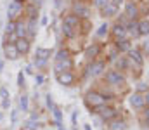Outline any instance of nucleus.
Listing matches in <instances>:
<instances>
[{
  "label": "nucleus",
  "instance_id": "obj_1",
  "mask_svg": "<svg viewBox=\"0 0 149 130\" xmlns=\"http://www.w3.org/2000/svg\"><path fill=\"white\" fill-rule=\"evenodd\" d=\"M106 101H108V99L104 97V94H101V92H97V90H90V92L85 94V102H87V106H88L95 115H99L101 108L106 106Z\"/></svg>",
  "mask_w": 149,
  "mask_h": 130
},
{
  "label": "nucleus",
  "instance_id": "obj_2",
  "mask_svg": "<svg viewBox=\"0 0 149 130\" xmlns=\"http://www.w3.org/2000/svg\"><path fill=\"white\" fill-rule=\"evenodd\" d=\"M24 14V0H12L7 7V21H19Z\"/></svg>",
  "mask_w": 149,
  "mask_h": 130
},
{
  "label": "nucleus",
  "instance_id": "obj_3",
  "mask_svg": "<svg viewBox=\"0 0 149 130\" xmlns=\"http://www.w3.org/2000/svg\"><path fill=\"white\" fill-rule=\"evenodd\" d=\"M71 12L78 16L80 19H88L90 17V5L83 0H74L71 5Z\"/></svg>",
  "mask_w": 149,
  "mask_h": 130
},
{
  "label": "nucleus",
  "instance_id": "obj_4",
  "mask_svg": "<svg viewBox=\"0 0 149 130\" xmlns=\"http://www.w3.org/2000/svg\"><path fill=\"white\" fill-rule=\"evenodd\" d=\"M104 82L109 87H120L125 83V75L118 70H109L108 73H104Z\"/></svg>",
  "mask_w": 149,
  "mask_h": 130
},
{
  "label": "nucleus",
  "instance_id": "obj_5",
  "mask_svg": "<svg viewBox=\"0 0 149 130\" xmlns=\"http://www.w3.org/2000/svg\"><path fill=\"white\" fill-rule=\"evenodd\" d=\"M49 57H50V49H43V47H37L35 50V59H33V64L37 66L38 70L45 68L47 63H49Z\"/></svg>",
  "mask_w": 149,
  "mask_h": 130
},
{
  "label": "nucleus",
  "instance_id": "obj_6",
  "mask_svg": "<svg viewBox=\"0 0 149 130\" xmlns=\"http://www.w3.org/2000/svg\"><path fill=\"white\" fill-rule=\"evenodd\" d=\"M104 71H106V63L95 59V61L90 63V66H88V70H87V75H88V76H101Z\"/></svg>",
  "mask_w": 149,
  "mask_h": 130
},
{
  "label": "nucleus",
  "instance_id": "obj_7",
  "mask_svg": "<svg viewBox=\"0 0 149 130\" xmlns=\"http://www.w3.org/2000/svg\"><path fill=\"white\" fill-rule=\"evenodd\" d=\"M73 70V59H63V61H54V71L56 75L64 73V71H71Z\"/></svg>",
  "mask_w": 149,
  "mask_h": 130
},
{
  "label": "nucleus",
  "instance_id": "obj_8",
  "mask_svg": "<svg viewBox=\"0 0 149 130\" xmlns=\"http://www.w3.org/2000/svg\"><path fill=\"white\" fill-rule=\"evenodd\" d=\"M99 116L104 120V122H111V120H114V118H118V111L114 109V108H111V106H104V108H101V111H99Z\"/></svg>",
  "mask_w": 149,
  "mask_h": 130
},
{
  "label": "nucleus",
  "instance_id": "obj_9",
  "mask_svg": "<svg viewBox=\"0 0 149 130\" xmlns=\"http://www.w3.org/2000/svg\"><path fill=\"white\" fill-rule=\"evenodd\" d=\"M125 16H127L128 19H137V16H139V7H137L135 2L125 0Z\"/></svg>",
  "mask_w": 149,
  "mask_h": 130
},
{
  "label": "nucleus",
  "instance_id": "obj_10",
  "mask_svg": "<svg viewBox=\"0 0 149 130\" xmlns=\"http://www.w3.org/2000/svg\"><path fill=\"white\" fill-rule=\"evenodd\" d=\"M63 24H66V26H70V28H73L78 31V28H80V24H81V19L78 17V16H74L73 12H70V14H66L64 17H63Z\"/></svg>",
  "mask_w": 149,
  "mask_h": 130
},
{
  "label": "nucleus",
  "instance_id": "obj_11",
  "mask_svg": "<svg viewBox=\"0 0 149 130\" xmlns=\"http://www.w3.org/2000/svg\"><path fill=\"white\" fill-rule=\"evenodd\" d=\"M14 45H16V49H17L19 56H21V54H23V56H26V54L30 52V49H31V40H30V38H26V37H24V38H17Z\"/></svg>",
  "mask_w": 149,
  "mask_h": 130
},
{
  "label": "nucleus",
  "instance_id": "obj_12",
  "mask_svg": "<svg viewBox=\"0 0 149 130\" xmlns=\"http://www.w3.org/2000/svg\"><path fill=\"white\" fill-rule=\"evenodd\" d=\"M111 35L114 37V40H125L127 37H128V33H127V28L125 26H121V24H113L111 28Z\"/></svg>",
  "mask_w": 149,
  "mask_h": 130
},
{
  "label": "nucleus",
  "instance_id": "obj_13",
  "mask_svg": "<svg viewBox=\"0 0 149 130\" xmlns=\"http://www.w3.org/2000/svg\"><path fill=\"white\" fill-rule=\"evenodd\" d=\"M57 76V82L61 83V85L64 87H70L74 83V75L71 71H64V73H59V75H56Z\"/></svg>",
  "mask_w": 149,
  "mask_h": 130
},
{
  "label": "nucleus",
  "instance_id": "obj_14",
  "mask_svg": "<svg viewBox=\"0 0 149 130\" xmlns=\"http://www.w3.org/2000/svg\"><path fill=\"white\" fill-rule=\"evenodd\" d=\"M3 56H5L7 59L14 61V59L19 57V52H17V49H16L14 43H3Z\"/></svg>",
  "mask_w": 149,
  "mask_h": 130
},
{
  "label": "nucleus",
  "instance_id": "obj_15",
  "mask_svg": "<svg viewBox=\"0 0 149 130\" xmlns=\"http://www.w3.org/2000/svg\"><path fill=\"white\" fill-rule=\"evenodd\" d=\"M99 54H101V45H99V43H92V45H88L87 50H85V57L90 59V61H95V59L99 57Z\"/></svg>",
  "mask_w": 149,
  "mask_h": 130
},
{
  "label": "nucleus",
  "instance_id": "obj_16",
  "mask_svg": "<svg viewBox=\"0 0 149 130\" xmlns=\"http://www.w3.org/2000/svg\"><path fill=\"white\" fill-rule=\"evenodd\" d=\"M130 104H132V108H135V109H142V108L146 106L144 95L139 94V92H134V94L130 95Z\"/></svg>",
  "mask_w": 149,
  "mask_h": 130
},
{
  "label": "nucleus",
  "instance_id": "obj_17",
  "mask_svg": "<svg viewBox=\"0 0 149 130\" xmlns=\"http://www.w3.org/2000/svg\"><path fill=\"white\" fill-rule=\"evenodd\" d=\"M0 99H2V108L9 109V106H10V94H9V88L5 85H0Z\"/></svg>",
  "mask_w": 149,
  "mask_h": 130
},
{
  "label": "nucleus",
  "instance_id": "obj_18",
  "mask_svg": "<svg viewBox=\"0 0 149 130\" xmlns=\"http://www.w3.org/2000/svg\"><path fill=\"white\" fill-rule=\"evenodd\" d=\"M128 56H130V59H132L137 66H142V64H144V56H142V52H141L139 49H130V50H128Z\"/></svg>",
  "mask_w": 149,
  "mask_h": 130
},
{
  "label": "nucleus",
  "instance_id": "obj_19",
  "mask_svg": "<svg viewBox=\"0 0 149 130\" xmlns=\"http://www.w3.org/2000/svg\"><path fill=\"white\" fill-rule=\"evenodd\" d=\"M35 35H37V21H33V19H28L26 21V38H35Z\"/></svg>",
  "mask_w": 149,
  "mask_h": 130
},
{
  "label": "nucleus",
  "instance_id": "obj_20",
  "mask_svg": "<svg viewBox=\"0 0 149 130\" xmlns=\"http://www.w3.org/2000/svg\"><path fill=\"white\" fill-rule=\"evenodd\" d=\"M14 35L17 37V38H24L26 37V23L24 21H16V31H14Z\"/></svg>",
  "mask_w": 149,
  "mask_h": 130
},
{
  "label": "nucleus",
  "instance_id": "obj_21",
  "mask_svg": "<svg viewBox=\"0 0 149 130\" xmlns=\"http://www.w3.org/2000/svg\"><path fill=\"white\" fill-rule=\"evenodd\" d=\"M24 14L28 16V19L37 21V17H38V7H35V5H24Z\"/></svg>",
  "mask_w": 149,
  "mask_h": 130
},
{
  "label": "nucleus",
  "instance_id": "obj_22",
  "mask_svg": "<svg viewBox=\"0 0 149 130\" xmlns=\"http://www.w3.org/2000/svg\"><path fill=\"white\" fill-rule=\"evenodd\" d=\"M114 47H116L118 52H128V50L132 49V47H130V42H128V38H125V40H116Z\"/></svg>",
  "mask_w": 149,
  "mask_h": 130
},
{
  "label": "nucleus",
  "instance_id": "obj_23",
  "mask_svg": "<svg viewBox=\"0 0 149 130\" xmlns=\"http://www.w3.org/2000/svg\"><path fill=\"white\" fill-rule=\"evenodd\" d=\"M109 130H127V123L120 118H114L109 122Z\"/></svg>",
  "mask_w": 149,
  "mask_h": 130
},
{
  "label": "nucleus",
  "instance_id": "obj_24",
  "mask_svg": "<svg viewBox=\"0 0 149 130\" xmlns=\"http://www.w3.org/2000/svg\"><path fill=\"white\" fill-rule=\"evenodd\" d=\"M116 12H118V7H116L114 3H111V2H109V3H108L104 9H102V16H104V17H111V16H116Z\"/></svg>",
  "mask_w": 149,
  "mask_h": 130
},
{
  "label": "nucleus",
  "instance_id": "obj_25",
  "mask_svg": "<svg viewBox=\"0 0 149 130\" xmlns=\"http://www.w3.org/2000/svg\"><path fill=\"white\" fill-rule=\"evenodd\" d=\"M70 57H71V54L68 49H59L54 56V61H63V59H70Z\"/></svg>",
  "mask_w": 149,
  "mask_h": 130
},
{
  "label": "nucleus",
  "instance_id": "obj_26",
  "mask_svg": "<svg viewBox=\"0 0 149 130\" xmlns=\"http://www.w3.org/2000/svg\"><path fill=\"white\" fill-rule=\"evenodd\" d=\"M61 31H63V35H64L66 38H70V40H71V38H74V37H76V33H78L76 30H73V28H70V26H66V24H63Z\"/></svg>",
  "mask_w": 149,
  "mask_h": 130
},
{
  "label": "nucleus",
  "instance_id": "obj_27",
  "mask_svg": "<svg viewBox=\"0 0 149 130\" xmlns=\"http://www.w3.org/2000/svg\"><path fill=\"white\" fill-rule=\"evenodd\" d=\"M19 108H21L24 113L30 109V101H28V95H26V94H21V95H19Z\"/></svg>",
  "mask_w": 149,
  "mask_h": 130
},
{
  "label": "nucleus",
  "instance_id": "obj_28",
  "mask_svg": "<svg viewBox=\"0 0 149 130\" xmlns=\"http://www.w3.org/2000/svg\"><path fill=\"white\" fill-rule=\"evenodd\" d=\"M139 33L141 35H149V21L148 19H141L139 21Z\"/></svg>",
  "mask_w": 149,
  "mask_h": 130
},
{
  "label": "nucleus",
  "instance_id": "obj_29",
  "mask_svg": "<svg viewBox=\"0 0 149 130\" xmlns=\"http://www.w3.org/2000/svg\"><path fill=\"white\" fill-rule=\"evenodd\" d=\"M14 31H16V21H7V24H5V37L14 35Z\"/></svg>",
  "mask_w": 149,
  "mask_h": 130
},
{
  "label": "nucleus",
  "instance_id": "obj_30",
  "mask_svg": "<svg viewBox=\"0 0 149 130\" xmlns=\"http://www.w3.org/2000/svg\"><path fill=\"white\" fill-rule=\"evenodd\" d=\"M116 64H118V68H120L118 71H123V70L128 68V59H127V57H120V59L116 61Z\"/></svg>",
  "mask_w": 149,
  "mask_h": 130
},
{
  "label": "nucleus",
  "instance_id": "obj_31",
  "mask_svg": "<svg viewBox=\"0 0 149 130\" xmlns=\"http://www.w3.org/2000/svg\"><path fill=\"white\" fill-rule=\"evenodd\" d=\"M52 115H54V120L57 122V125H61V122H63V113H61V109H59L57 106L52 109Z\"/></svg>",
  "mask_w": 149,
  "mask_h": 130
},
{
  "label": "nucleus",
  "instance_id": "obj_32",
  "mask_svg": "<svg viewBox=\"0 0 149 130\" xmlns=\"http://www.w3.org/2000/svg\"><path fill=\"white\" fill-rule=\"evenodd\" d=\"M92 3H94V7H97V9H104L108 3H109V0H92Z\"/></svg>",
  "mask_w": 149,
  "mask_h": 130
},
{
  "label": "nucleus",
  "instance_id": "obj_33",
  "mask_svg": "<svg viewBox=\"0 0 149 130\" xmlns=\"http://www.w3.org/2000/svg\"><path fill=\"white\" fill-rule=\"evenodd\" d=\"M108 30H109V24H108V23H104V24L99 28V31H97V37H104V35L108 33Z\"/></svg>",
  "mask_w": 149,
  "mask_h": 130
},
{
  "label": "nucleus",
  "instance_id": "obj_34",
  "mask_svg": "<svg viewBox=\"0 0 149 130\" xmlns=\"http://www.w3.org/2000/svg\"><path fill=\"white\" fill-rule=\"evenodd\" d=\"M40 125H38V122H35V120H30L28 123H26V129L28 130H37Z\"/></svg>",
  "mask_w": 149,
  "mask_h": 130
},
{
  "label": "nucleus",
  "instance_id": "obj_35",
  "mask_svg": "<svg viewBox=\"0 0 149 130\" xmlns=\"http://www.w3.org/2000/svg\"><path fill=\"white\" fill-rule=\"evenodd\" d=\"M17 87H19V88L24 87V75H23V71L17 73Z\"/></svg>",
  "mask_w": 149,
  "mask_h": 130
},
{
  "label": "nucleus",
  "instance_id": "obj_36",
  "mask_svg": "<svg viewBox=\"0 0 149 130\" xmlns=\"http://www.w3.org/2000/svg\"><path fill=\"white\" fill-rule=\"evenodd\" d=\"M45 99H47V106H49V109H50V111H52V109H54V108H56V104H54V99H52V95H50V94H49V95H47V97H45Z\"/></svg>",
  "mask_w": 149,
  "mask_h": 130
},
{
  "label": "nucleus",
  "instance_id": "obj_37",
  "mask_svg": "<svg viewBox=\"0 0 149 130\" xmlns=\"http://www.w3.org/2000/svg\"><path fill=\"white\" fill-rule=\"evenodd\" d=\"M43 82H45L43 75H40V73H38V75H35V83H37V85H43Z\"/></svg>",
  "mask_w": 149,
  "mask_h": 130
},
{
  "label": "nucleus",
  "instance_id": "obj_38",
  "mask_svg": "<svg viewBox=\"0 0 149 130\" xmlns=\"http://www.w3.org/2000/svg\"><path fill=\"white\" fill-rule=\"evenodd\" d=\"M24 2H28V5H35V7H40L43 0H24Z\"/></svg>",
  "mask_w": 149,
  "mask_h": 130
},
{
  "label": "nucleus",
  "instance_id": "obj_39",
  "mask_svg": "<svg viewBox=\"0 0 149 130\" xmlns=\"http://www.w3.org/2000/svg\"><path fill=\"white\" fill-rule=\"evenodd\" d=\"M17 113H19L17 109H14V111L10 113V122H12V123H16V122H17Z\"/></svg>",
  "mask_w": 149,
  "mask_h": 130
},
{
  "label": "nucleus",
  "instance_id": "obj_40",
  "mask_svg": "<svg viewBox=\"0 0 149 130\" xmlns=\"http://www.w3.org/2000/svg\"><path fill=\"white\" fill-rule=\"evenodd\" d=\"M149 88H148V85L146 83H139V87H137V92L141 94V92H148Z\"/></svg>",
  "mask_w": 149,
  "mask_h": 130
},
{
  "label": "nucleus",
  "instance_id": "obj_41",
  "mask_svg": "<svg viewBox=\"0 0 149 130\" xmlns=\"http://www.w3.org/2000/svg\"><path fill=\"white\" fill-rule=\"evenodd\" d=\"M142 50H144V52H146V54L149 56V40H148L146 43H144V45H142Z\"/></svg>",
  "mask_w": 149,
  "mask_h": 130
},
{
  "label": "nucleus",
  "instance_id": "obj_42",
  "mask_svg": "<svg viewBox=\"0 0 149 130\" xmlns=\"http://www.w3.org/2000/svg\"><path fill=\"white\" fill-rule=\"evenodd\" d=\"M109 2H111V3H114L116 7H118L120 3H125V0H109Z\"/></svg>",
  "mask_w": 149,
  "mask_h": 130
},
{
  "label": "nucleus",
  "instance_id": "obj_43",
  "mask_svg": "<svg viewBox=\"0 0 149 130\" xmlns=\"http://www.w3.org/2000/svg\"><path fill=\"white\" fill-rule=\"evenodd\" d=\"M144 102L148 104V108H149V90L146 92V94H144Z\"/></svg>",
  "mask_w": 149,
  "mask_h": 130
},
{
  "label": "nucleus",
  "instance_id": "obj_44",
  "mask_svg": "<svg viewBox=\"0 0 149 130\" xmlns=\"http://www.w3.org/2000/svg\"><path fill=\"white\" fill-rule=\"evenodd\" d=\"M144 118H146V122H148V125H149V108L144 111Z\"/></svg>",
  "mask_w": 149,
  "mask_h": 130
},
{
  "label": "nucleus",
  "instance_id": "obj_45",
  "mask_svg": "<svg viewBox=\"0 0 149 130\" xmlns=\"http://www.w3.org/2000/svg\"><path fill=\"white\" fill-rule=\"evenodd\" d=\"M3 70V61H0V71Z\"/></svg>",
  "mask_w": 149,
  "mask_h": 130
},
{
  "label": "nucleus",
  "instance_id": "obj_46",
  "mask_svg": "<svg viewBox=\"0 0 149 130\" xmlns=\"http://www.w3.org/2000/svg\"><path fill=\"white\" fill-rule=\"evenodd\" d=\"M85 130H92L90 129V125H85Z\"/></svg>",
  "mask_w": 149,
  "mask_h": 130
},
{
  "label": "nucleus",
  "instance_id": "obj_47",
  "mask_svg": "<svg viewBox=\"0 0 149 130\" xmlns=\"http://www.w3.org/2000/svg\"><path fill=\"white\" fill-rule=\"evenodd\" d=\"M59 130H64V129H63V127H61V125H59Z\"/></svg>",
  "mask_w": 149,
  "mask_h": 130
},
{
  "label": "nucleus",
  "instance_id": "obj_48",
  "mask_svg": "<svg viewBox=\"0 0 149 130\" xmlns=\"http://www.w3.org/2000/svg\"><path fill=\"white\" fill-rule=\"evenodd\" d=\"M148 2H149V0H148Z\"/></svg>",
  "mask_w": 149,
  "mask_h": 130
}]
</instances>
